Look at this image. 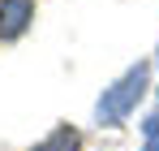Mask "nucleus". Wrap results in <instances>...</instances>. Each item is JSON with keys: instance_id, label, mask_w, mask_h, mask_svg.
I'll list each match as a JSON object with an SVG mask.
<instances>
[{"instance_id": "1", "label": "nucleus", "mask_w": 159, "mask_h": 151, "mask_svg": "<svg viewBox=\"0 0 159 151\" xmlns=\"http://www.w3.org/2000/svg\"><path fill=\"white\" fill-rule=\"evenodd\" d=\"M146 91H151V61H138V65H129L116 82L103 86V95L95 100V121H99V125H120L133 108H138V100H142Z\"/></svg>"}, {"instance_id": "2", "label": "nucleus", "mask_w": 159, "mask_h": 151, "mask_svg": "<svg viewBox=\"0 0 159 151\" xmlns=\"http://www.w3.org/2000/svg\"><path fill=\"white\" fill-rule=\"evenodd\" d=\"M34 22V0H0V39H17Z\"/></svg>"}, {"instance_id": "3", "label": "nucleus", "mask_w": 159, "mask_h": 151, "mask_svg": "<svg viewBox=\"0 0 159 151\" xmlns=\"http://www.w3.org/2000/svg\"><path fill=\"white\" fill-rule=\"evenodd\" d=\"M30 151H82V134L73 125H56L43 143H34Z\"/></svg>"}, {"instance_id": "4", "label": "nucleus", "mask_w": 159, "mask_h": 151, "mask_svg": "<svg viewBox=\"0 0 159 151\" xmlns=\"http://www.w3.org/2000/svg\"><path fill=\"white\" fill-rule=\"evenodd\" d=\"M142 151H159V138H146V143H142Z\"/></svg>"}]
</instances>
